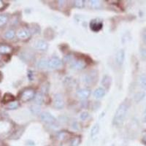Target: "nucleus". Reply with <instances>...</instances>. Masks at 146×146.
Returning a JSON list of instances; mask_svg holds the SVG:
<instances>
[{
    "instance_id": "nucleus-30",
    "label": "nucleus",
    "mask_w": 146,
    "mask_h": 146,
    "mask_svg": "<svg viewBox=\"0 0 146 146\" xmlns=\"http://www.w3.org/2000/svg\"><path fill=\"white\" fill-rule=\"evenodd\" d=\"M140 54H141L142 58L146 59V48H142L140 50Z\"/></svg>"
},
{
    "instance_id": "nucleus-16",
    "label": "nucleus",
    "mask_w": 146,
    "mask_h": 146,
    "mask_svg": "<svg viewBox=\"0 0 146 146\" xmlns=\"http://www.w3.org/2000/svg\"><path fill=\"white\" fill-rule=\"evenodd\" d=\"M70 133L67 132V131H63L58 133V135H57L56 137L59 141H64V140L68 139V138L70 137Z\"/></svg>"
},
{
    "instance_id": "nucleus-20",
    "label": "nucleus",
    "mask_w": 146,
    "mask_h": 146,
    "mask_svg": "<svg viewBox=\"0 0 146 146\" xmlns=\"http://www.w3.org/2000/svg\"><path fill=\"white\" fill-rule=\"evenodd\" d=\"M99 131H100V125H99V123H96V124L94 125L92 129H91V136L92 137H95L99 133Z\"/></svg>"
},
{
    "instance_id": "nucleus-36",
    "label": "nucleus",
    "mask_w": 146,
    "mask_h": 146,
    "mask_svg": "<svg viewBox=\"0 0 146 146\" xmlns=\"http://www.w3.org/2000/svg\"><path fill=\"white\" fill-rule=\"evenodd\" d=\"M2 72H0V82L2 81Z\"/></svg>"
},
{
    "instance_id": "nucleus-12",
    "label": "nucleus",
    "mask_w": 146,
    "mask_h": 146,
    "mask_svg": "<svg viewBox=\"0 0 146 146\" xmlns=\"http://www.w3.org/2000/svg\"><path fill=\"white\" fill-rule=\"evenodd\" d=\"M91 94V91L88 88H82L78 91V95L82 100H86Z\"/></svg>"
},
{
    "instance_id": "nucleus-23",
    "label": "nucleus",
    "mask_w": 146,
    "mask_h": 146,
    "mask_svg": "<svg viewBox=\"0 0 146 146\" xmlns=\"http://www.w3.org/2000/svg\"><path fill=\"white\" fill-rule=\"evenodd\" d=\"M30 111L32 112L34 115H37L40 113L41 109L40 107L37 105H33L30 107Z\"/></svg>"
},
{
    "instance_id": "nucleus-26",
    "label": "nucleus",
    "mask_w": 146,
    "mask_h": 146,
    "mask_svg": "<svg viewBox=\"0 0 146 146\" xmlns=\"http://www.w3.org/2000/svg\"><path fill=\"white\" fill-rule=\"evenodd\" d=\"M8 21V17L5 15H0V27H4V26L7 23Z\"/></svg>"
},
{
    "instance_id": "nucleus-29",
    "label": "nucleus",
    "mask_w": 146,
    "mask_h": 146,
    "mask_svg": "<svg viewBox=\"0 0 146 146\" xmlns=\"http://www.w3.org/2000/svg\"><path fill=\"white\" fill-rule=\"evenodd\" d=\"M80 143V139L79 137H75L72 139L71 146H78Z\"/></svg>"
},
{
    "instance_id": "nucleus-25",
    "label": "nucleus",
    "mask_w": 146,
    "mask_h": 146,
    "mask_svg": "<svg viewBox=\"0 0 146 146\" xmlns=\"http://www.w3.org/2000/svg\"><path fill=\"white\" fill-rule=\"evenodd\" d=\"M90 5L92 8L99 9L101 7V3L100 1H97V0H91L90 1Z\"/></svg>"
},
{
    "instance_id": "nucleus-31",
    "label": "nucleus",
    "mask_w": 146,
    "mask_h": 146,
    "mask_svg": "<svg viewBox=\"0 0 146 146\" xmlns=\"http://www.w3.org/2000/svg\"><path fill=\"white\" fill-rule=\"evenodd\" d=\"M88 117V113L87 112H83L80 115V118L82 120H86Z\"/></svg>"
},
{
    "instance_id": "nucleus-7",
    "label": "nucleus",
    "mask_w": 146,
    "mask_h": 146,
    "mask_svg": "<svg viewBox=\"0 0 146 146\" xmlns=\"http://www.w3.org/2000/svg\"><path fill=\"white\" fill-rule=\"evenodd\" d=\"M62 64H63V62L62 60L56 56L52 57L48 62V67L50 69L59 68L62 66Z\"/></svg>"
},
{
    "instance_id": "nucleus-19",
    "label": "nucleus",
    "mask_w": 146,
    "mask_h": 146,
    "mask_svg": "<svg viewBox=\"0 0 146 146\" xmlns=\"http://www.w3.org/2000/svg\"><path fill=\"white\" fill-rule=\"evenodd\" d=\"M145 96V93L144 91H139V92H138V93H137L135 95L134 100H135L136 102H140L144 98Z\"/></svg>"
},
{
    "instance_id": "nucleus-9",
    "label": "nucleus",
    "mask_w": 146,
    "mask_h": 146,
    "mask_svg": "<svg viewBox=\"0 0 146 146\" xmlns=\"http://www.w3.org/2000/svg\"><path fill=\"white\" fill-rule=\"evenodd\" d=\"M31 36V32L28 29L21 28L17 32V36L21 40H28Z\"/></svg>"
},
{
    "instance_id": "nucleus-24",
    "label": "nucleus",
    "mask_w": 146,
    "mask_h": 146,
    "mask_svg": "<svg viewBox=\"0 0 146 146\" xmlns=\"http://www.w3.org/2000/svg\"><path fill=\"white\" fill-rule=\"evenodd\" d=\"M15 34L14 30L10 29L8 30L7 32H6V33L5 34V37L6 39H8V40H11V39H13L14 36H15Z\"/></svg>"
},
{
    "instance_id": "nucleus-33",
    "label": "nucleus",
    "mask_w": 146,
    "mask_h": 146,
    "mask_svg": "<svg viewBox=\"0 0 146 146\" xmlns=\"http://www.w3.org/2000/svg\"><path fill=\"white\" fill-rule=\"evenodd\" d=\"M6 7H7V5H6V4H5L3 1L0 0V10H4V9H5Z\"/></svg>"
},
{
    "instance_id": "nucleus-4",
    "label": "nucleus",
    "mask_w": 146,
    "mask_h": 146,
    "mask_svg": "<svg viewBox=\"0 0 146 146\" xmlns=\"http://www.w3.org/2000/svg\"><path fill=\"white\" fill-rule=\"evenodd\" d=\"M98 78V74L95 70H92V71L86 73L83 77V80L87 84H94L96 83Z\"/></svg>"
},
{
    "instance_id": "nucleus-18",
    "label": "nucleus",
    "mask_w": 146,
    "mask_h": 146,
    "mask_svg": "<svg viewBox=\"0 0 146 146\" xmlns=\"http://www.w3.org/2000/svg\"><path fill=\"white\" fill-rule=\"evenodd\" d=\"M139 85L143 89H146V74H142L139 78Z\"/></svg>"
},
{
    "instance_id": "nucleus-34",
    "label": "nucleus",
    "mask_w": 146,
    "mask_h": 146,
    "mask_svg": "<svg viewBox=\"0 0 146 146\" xmlns=\"http://www.w3.org/2000/svg\"><path fill=\"white\" fill-rule=\"evenodd\" d=\"M143 40L144 42V43L146 45V29H144L143 32Z\"/></svg>"
},
{
    "instance_id": "nucleus-2",
    "label": "nucleus",
    "mask_w": 146,
    "mask_h": 146,
    "mask_svg": "<svg viewBox=\"0 0 146 146\" xmlns=\"http://www.w3.org/2000/svg\"><path fill=\"white\" fill-rule=\"evenodd\" d=\"M35 96H36V92L35 89L32 88H27L21 91L19 96V99L23 102H27L33 100Z\"/></svg>"
},
{
    "instance_id": "nucleus-32",
    "label": "nucleus",
    "mask_w": 146,
    "mask_h": 146,
    "mask_svg": "<svg viewBox=\"0 0 146 146\" xmlns=\"http://www.w3.org/2000/svg\"><path fill=\"white\" fill-rule=\"evenodd\" d=\"M142 142L143 144L146 145V131H144L143 132V135H142Z\"/></svg>"
},
{
    "instance_id": "nucleus-11",
    "label": "nucleus",
    "mask_w": 146,
    "mask_h": 146,
    "mask_svg": "<svg viewBox=\"0 0 146 146\" xmlns=\"http://www.w3.org/2000/svg\"><path fill=\"white\" fill-rule=\"evenodd\" d=\"M125 58V51L123 49H121L118 51L116 54V56H115V61H116V63L118 65H122L124 62Z\"/></svg>"
},
{
    "instance_id": "nucleus-28",
    "label": "nucleus",
    "mask_w": 146,
    "mask_h": 146,
    "mask_svg": "<svg viewBox=\"0 0 146 146\" xmlns=\"http://www.w3.org/2000/svg\"><path fill=\"white\" fill-rule=\"evenodd\" d=\"M18 106H19V103L18 102H10L8 105L7 108L9 110H15L17 109L18 108Z\"/></svg>"
},
{
    "instance_id": "nucleus-15",
    "label": "nucleus",
    "mask_w": 146,
    "mask_h": 146,
    "mask_svg": "<svg viewBox=\"0 0 146 146\" xmlns=\"http://www.w3.org/2000/svg\"><path fill=\"white\" fill-rule=\"evenodd\" d=\"M105 95V90L103 88H96L94 91V96L95 98L96 99H100L102 98L103 96Z\"/></svg>"
},
{
    "instance_id": "nucleus-5",
    "label": "nucleus",
    "mask_w": 146,
    "mask_h": 146,
    "mask_svg": "<svg viewBox=\"0 0 146 146\" xmlns=\"http://www.w3.org/2000/svg\"><path fill=\"white\" fill-rule=\"evenodd\" d=\"M70 60H68L71 63V67L76 70H80L84 69L86 66V63L84 60L82 59H73L71 56H70Z\"/></svg>"
},
{
    "instance_id": "nucleus-17",
    "label": "nucleus",
    "mask_w": 146,
    "mask_h": 146,
    "mask_svg": "<svg viewBox=\"0 0 146 146\" xmlns=\"http://www.w3.org/2000/svg\"><path fill=\"white\" fill-rule=\"evenodd\" d=\"M15 100V96L13 94L10 93H6L3 96V99H2V102L3 103H8V102H13V100Z\"/></svg>"
},
{
    "instance_id": "nucleus-10",
    "label": "nucleus",
    "mask_w": 146,
    "mask_h": 146,
    "mask_svg": "<svg viewBox=\"0 0 146 146\" xmlns=\"http://www.w3.org/2000/svg\"><path fill=\"white\" fill-rule=\"evenodd\" d=\"M48 45L47 43V42L43 40H39L36 42H35V48L36 50H42V51H45L48 50Z\"/></svg>"
},
{
    "instance_id": "nucleus-37",
    "label": "nucleus",
    "mask_w": 146,
    "mask_h": 146,
    "mask_svg": "<svg viewBox=\"0 0 146 146\" xmlns=\"http://www.w3.org/2000/svg\"><path fill=\"white\" fill-rule=\"evenodd\" d=\"M0 96H1V92H0Z\"/></svg>"
},
{
    "instance_id": "nucleus-13",
    "label": "nucleus",
    "mask_w": 146,
    "mask_h": 146,
    "mask_svg": "<svg viewBox=\"0 0 146 146\" xmlns=\"http://www.w3.org/2000/svg\"><path fill=\"white\" fill-rule=\"evenodd\" d=\"M13 50L11 47L6 44H0V53L1 54H9Z\"/></svg>"
},
{
    "instance_id": "nucleus-1",
    "label": "nucleus",
    "mask_w": 146,
    "mask_h": 146,
    "mask_svg": "<svg viewBox=\"0 0 146 146\" xmlns=\"http://www.w3.org/2000/svg\"><path fill=\"white\" fill-rule=\"evenodd\" d=\"M130 102L126 99L123 102H121V105L118 106L116 112L115 113L114 118L113 120V123L115 126H121L124 121L125 118L126 116L127 112L129 109Z\"/></svg>"
},
{
    "instance_id": "nucleus-6",
    "label": "nucleus",
    "mask_w": 146,
    "mask_h": 146,
    "mask_svg": "<svg viewBox=\"0 0 146 146\" xmlns=\"http://www.w3.org/2000/svg\"><path fill=\"white\" fill-rule=\"evenodd\" d=\"M64 106V100L62 94L57 93L53 96V107L58 110H61Z\"/></svg>"
},
{
    "instance_id": "nucleus-3",
    "label": "nucleus",
    "mask_w": 146,
    "mask_h": 146,
    "mask_svg": "<svg viewBox=\"0 0 146 146\" xmlns=\"http://www.w3.org/2000/svg\"><path fill=\"white\" fill-rule=\"evenodd\" d=\"M40 119L42 122L45 123L46 124L50 125L52 126H58V122L56 118L53 116V115L50 114L48 112H43L40 115Z\"/></svg>"
},
{
    "instance_id": "nucleus-21",
    "label": "nucleus",
    "mask_w": 146,
    "mask_h": 146,
    "mask_svg": "<svg viewBox=\"0 0 146 146\" xmlns=\"http://www.w3.org/2000/svg\"><path fill=\"white\" fill-rule=\"evenodd\" d=\"M48 60H46L45 58H42L37 63V66L40 69H44L48 67Z\"/></svg>"
},
{
    "instance_id": "nucleus-8",
    "label": "nucleus",
    "mask_w": 146,
    "mask_h": 146,
    "mask_svg": "<svg viewBox=\"0 0 146 146\" xmlns=\"http://www.w3.org/2000/svg\"><path fill=\"white\" fill-rule=\"evenodd\" d=\"M89 27L93 32H98L99 31L102 29L103 23L101 21L98 20V19H93L91 20L89 23Z\"/></svg>"
},
{
    "instance_id": "nucleus-14",
    "label": "nucleus",
    "mask_w": 146,
    "mask_h": 146,
    "mask_svg": "<svg viewBox=\"0 0 146 146\" xmlns=\"http://www.w3.org/2000/svg\"><path fill=\"white\" fill-rule=\"evenodd\" d=\"M112 83V79L108 75H105L103 77L102 80V84L105 88L107 89H109V88L110 87V85Z\"/></svg>"
},
{
    "instance_id": "nucleus-35",
    "label": "nucleus",
    "mask_w": 146,
    "mask_h": 146,
    "mask_svg": "<svg viewBox=\"0 0 146 146\" xmlns=\"http://www.w3.org/2000/svg\"><path fill=\"white\" fill-rule=\"evenodd\" d=\"M143 119H144V121L146 123V106L145 108V111H144V117H143Z\"/></svg>"
},
{
    "instance_id": "nucleus-27",
    "label": "nucleus",
    "mask_w": 146,
    "mask_h": 146,
    "mask_svg": "<svg viewBox=\"0 0 146 146\" xmlns=\"http://www.w3.org/2000/svg\"><path fill=\"white\" fill-rule=\"evenodd\" d=\"M85 1L83 0H76L74 2V6L78 8H83L84 7Z\"/></svg>"
},
{
    "instance_id": "nucleus-22",
    "label": "nucleus",
    "mask_w": 146,
    "mask_h": 146,
    "mask_svg": "<svg viewBox=\"0 0 146 146\" xmlns=\"http://www.w3.org/2000/svg\"><path fill=\"white\" fill-rule=\"evenodd\" d=\"M35 102H36V105H40L42 104L43 102V95L41 93L36 94V95L35 96Z\"/></svg>"
}]
</instances>
